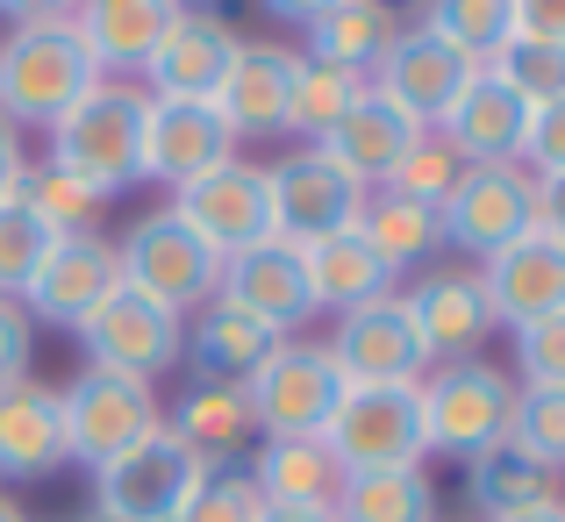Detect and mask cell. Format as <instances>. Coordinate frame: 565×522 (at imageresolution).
<instances>
[{"label": "cell", "instance_id": "cell-34", "mask_svg": "<svg viewBox=\"0 0 565 522\" xmlns=\"http://www.w3.org/2000/svg\"><path fill=\"white\" fill-rule=\"evenodd\" d=\"M415 29H429L437 43H451L472 65H487L515 36V14H509V0H423V22Z\"/></svg>", "mask_w": 565, "mask_h": 522}, {"label": "cell", "instance_id": "cell-17", "mask_svg": "<svg viewBox=\"0 0 565 522\" xmlns=\"http://www.w3.org/2000/svg\"><path fill=\"white\" fill-rule=\"evenodd\" d=\"M230 158H236V137L222 129V115L207 100H143V143H137L143 179L180 193L186 179L230 166Z\"/></svg>", "mask_w": 565, "mask_h": 522}, {"label": "cell", "instance_id": "cell-23", "mask_svg": "<svg viewBox=\"0 0 565 522\" xmlns=\"http://www.w3.org/2000/svg\"><path fill=\"white\" fill-rule=\"evenodd\" d=\"M401 301H408L415 330H423L429 365H466V358H480V344L494 337V308H487V294H480L472 273H423L415 294H401Z\"/></svg>", "mask_w": 565, "mask_h": 522}, {"label": "cell", "instance_id": "cell-22", "mask_svg": "<svg viewBox=\"0 0 565 522\" xmlns=\"http://www.w3.org/2000/svg\"><path fill=\"white\" fill-rule=\"evenodd\" d=\"M186 14V0H79L72 8V36L86 43L100 79L143 72V57L166 43V29Z\"/></svg>", "mask_w": 565, "mask_h": 522}, {"label": "cell", "instance_id": "cell-24", "mask_svg": "<svg viewBox=\"0 0 565 522\" xmlns=\"http://www.w3.org/2000/svg\"><path fill=\"white\" fill-rule=\"evenodd\" d=\"M57 466H72L57 386L8 380L0 386V480H51Z\"/></svg>", "mask_w": 565, "mask_h": 522}, {"label": "cell", "instance_id": "cell-30", "mask_svg": "<svg viewBox=\"0 0 565 522\" xmlns=\"http://www.w3.org/2000/svg\"><path fill=\"white\" fill-rule=\"evenodd\" d=\"M301 36H308L301 57H322V65H344V72H365V79H373L386 43L401 36V8H386V0H337Z\"/></svg>", "mask_w": 565, "mask_h": 522}, {"label": "cell", "instance_id": "cell-26", "mask_svg": "<svg viewBox=\"0 0 565 522\" xmlns=\"http://www.w3.org/2000/svg\"><path fill=\"white\" fill-rule=\"evenodd\" d=\"M523 129H530V108L501 79L480 72V79L458 94V108L437 122V137L451 143L466 166H523Z\"/></svg>", "mask_w": 565, "mask_h": 522}, {"label": "cell", "instance_id": "cell-5", "mask_svg": "<svg viewBox=\"0 0 565 522\" xmlns=\"http://www.w3.org/2000/svg\"><path fill=\"white\" fill-rule=\"evenodd\" d=\"M337 401H344V380H337L330 351L301 344V337H279L244 380V408L258 437H322Z\"/></svg>", "mask_w": 565, "mask_h": 522}, {"label": "cell", "instance_id": "cell-20", "mask_svg": "<svg viewBox=\"0 0 565 522\" xmlns=\"http://www.w3.org/2000/svg\"><path fill=\"white\" fill-rule=\"evenodd\" d=\"M480 294L487 308H494V330L509 322V330H523V322H544L565 308V244H552L544 230L515 236L509 251H494V258H480Z\"/></svg>", "mask_w": 565, "mask_h": 522}, {"label": "cell", "instance_id": "cell-21", "mask_svg": "<svg viewBox=\"0 0 565 522\" xmlns=\"http://www.w3.org/2000/svg\"><path fill=\"white\" fill-rule=\"evenodd\" d=\"M294 65H301V51H294V43H244V51H236L230 79L215 86V100H207L236 143H244V137H265V143L287 137Z\"/></svg>", "mask_w": 565, "mask_h": 522}, {"label": "cell", "instance_id": "cell-39", "mask_svg": "<svg viewBox=\"0 0 565 522\" xmlns=\"http://www.w3.org/2000/svg\"><path fill=\"white\" fill-rule=\"evenodd\" d=\"M466 172H472V166H466V158H458L451 143L437 137V129H429V137L415 143V151L401 158L394 172H386V187H380V193H401V201L444 207V201H451V193H458V179H466Z\"/></svg>", "mask_w": 565, "mask_h": 522}, {"label": "cell", "instance_id": "cell-38", "mask_svg": "<svg viewBox=\"0 0 565 522\" xmlns=\"http://www.w3.org/2000/svg\"><path fill=\"white\" fill-rule=\"evenodd\" d=\"M509 444H515V451H530L537 466H552L558 480H565V386H515Z\"/></svg>", "mask_w": 565, "mask_h": 522}, {"label": "cell", "instance_id": "cell-33", "mask_svg": "<svg viewBox=\"0 0 565 522\" xmlns=\"http://www.w3.org/2000/svg\"><path fill=\"white\" fill-rule=\"evenodd\" d=\"M359 230H365V244L380 251L394 273H408V265H429L444 251V222H437V207H423V201H401V193H365V215H359Z\"/></svg>", "mask_w": 565, "mask_h": 522}, {"label": "cell", "instance_id": "cell-43", "mask_svg": "<svg viewBox=\"0 0 565 522\" xmlns=\"http://www.w3.org/2000/svg\"><path fill=\"white\" fill-rule=\"evenodd\" d=\"M523 172H530V179L565 172V94L530 108V129H523Z\"/></svg>", "mask_w": 565, "mask_h": 522}, {"label": "cell", "instance_id": "cell-41", "mask_svg": "<svg viewBox=\"0 0 565 522\" xmlns=\"http://www.w3.org/2000/svg\"><path fill=\"white\" fill-rule=\"evenodd\" d=\"M43 251H51V230H43L22 201H0V301H22V287L36 279Z\"/></svg>", "mask_w": 565, "mask_h": 522}, {"label": "cell", "instance_id": "cell-6", "mask_svg": "<svg viewBox=\"0 0 565 522\" xmlns=\"http://www.w3.org/2000/svg\"><path fill=\"white\" fill-rule=\"evenodd\" d=\"M201 458L172 437V423H158L143 444H129L122 458L94 472V515L100 522H172L186 509V494L201 487Z\"/></svg>", "mask_w": 565, "mask_h": 522}, {"label": "cell", "instance_id": "cell-15", "mask_svg": "<svg viewBox=\"0 0 565 522\" xmlns=\"http://www.w3.org/2000/svg\"><path fill=\"white\" fill-rule=\"evenodd\" d=\"M472 79H480V65H472L466 51H451V43H437L429 29H401V36L386 43V57L373 65V86L394 108H408L423 129H437Z\"/></svg>", "mask_w": 565, "mask_h": 522}, {"label": "cell", "instance_id": "cell-1", "mask_svg": "<svg viewBox=\"0 0 565 522\" xmlns=\"http://www.w3.org/2000/svg\"><path fill=\"white\" fill-rule=\"evenodd\" d=\"M143 100H151V94H143V86H129V79H94L51 122V166L72 172L86 193H100V201L143 187V166H137Z\"/></svg>", "mask_w": 565, "mask_h": 522}, {"label": "cell", "instance_id": "cell-35", "mask_svg": "<svg viewBox=\"0 0 565 522\" xmlns=\"http://www.w3.org/2000/svg\"><path fill=\"white\" fill-rule=\"evenodd\" d=\"M359 94H365V72L301 57V65H294V100H287V137H308V143H316Z\"/></svg>", "mask_w": 565, "mask_h": 522}, {"label": "cell", "instance_id": "cell-4", "mask_svg": "<svg viewBox=\"0 0 565 522\" xmlns=\"http://www.w3.org/2000/svg\"><path fill=\"white\" fill-rule=\"evenodd\" d=\"M115 265H122V287H137L143 301L172 308L180 322L201 316V308L222 294V258L172 215V207L129 222V236L115 244Z\"/></svg>", "mask_w": 565, "mask_h": 522}, {"label": "cell", "instance_id": "cell-51", "mask_svg": "<svg viewBox=\"0 0 565 522\" xmlns=\"http://www.w3.org/2000/svg\"><path fill=\"white\" fill-rule=\"evenodd\" d=\"M501 522H565V501H552V509H523V515H501Z\"/></svg>", "mask_w": 565, "mask_h": 522}, {"label": "cell", "instance_id": "cell-32", "mask_svg": "<svg viewBox=\"0 0 565 522\" xmlns=\"http://www.w3.org/2000/svg\"><path fill=\"white\" fill-rule=\"evenodd\" d=\"M330 515H337V522H437V487H429L423 466L344 472Z\"/></svg>", "mask_w": 565, "mask_h": 522}, {"label": "cell", "instance_id": "cell-7", "mask_svg": "<svg viewBox=\"0 0 565 522\" xmlns=\"http://www.w3.org/2000/svg\"><path fill=\"white\" fill-rule=\"evenodd\" d=\"M57 408H65V458H79L86 472H100L108 458H122L129 444H143L166 423L151 386L122 380V372H100V365H86L79 380L57 386Z\"/></svg>", "mask_w": 565, "mask_h": 522}, {"label": "cell", "instance_id": "cell-11", "mask_svg": "<svg viewBox=\"0 0 565 522\" xmlns=\"http://www.w3.org/2000/svg\"><path fill=\"white\" fill-rule=\"evenodd\" d=\"M330 365L344 386H415L429 372V351H423V330H415L408 301L401 294H380V301L337 316L330 330Z\"/></svg>", "mask_w": 565, "mask_h": 522}, {"label": "cell", "instance_id": "cell-42", "mask_svg": "<svg viewBox=\"0 0 565 522\" xmlns=\"http://www.w3.org/2000/svg\"><path fill=\"white\" fill-rule=\"evenodd\" d=\"M515 386H565V308L515 330Z\"/></svg>", "mask_w": 565, "mask_h": 522}, {"label": "cell", "instance_id": "cell-10", "mask_svg": "<svg viewBox=\"0 0 565 522\" xmlns=\"http://www.w3.org/2000/svg\"><path fill=\"white\" fill-rule=\"evenodd\" d=\"M172 215H180L215 258H236V251L279 236L273 230V179H265V166H250V158H230V166L186 179V187L172 193Z\"/></svg>", "mask_w": 565, "mask_h": 522}, {"label": "cell", "instance_id": "cell-8", "mask_svg": "<svg viewBox=\"0 0 565 522\" xmlns=\"http://www.w3.org/2000/svg\"><path fill=\"white\" fill-rule=\"evenodd\" d=\"M330 458L344 472H386V466H423V401L415 386H344L330 429H322Z\"/></svg>", "mask_w": 565, "mask_h": 522}, {"label": "cell", "instance_id": "cell-25", "mask_svg": "<svg viewBox=\"0 0 565 522\" xmlns=\"http://www.w3.org/2000/svg\"><path fill=\"white\" fill-rule=\"evenodd\" d=\"M301 265H308V301H316V316H351V308L394 294V279H401L394 265L365 244L359 222H351V230H337V236L301 244Z\"/></svg>", "mask_w": 565, "mask_h": 522}, {"label": "cell", "instance_id": "cell-48", "mask_svg": "<svg viewBox=\"0 0 565 522\" xmlns=\"http://www.w3.org/2000/svg\"><path fill=\"white\" fill-rule=\"evenodd\" d=\"M72 8H79V0H0L8 29H22V22H72Z\"/></svg>", "mask_w": 565, "mask_h": 522}, {"label": "cell", "instance_id": "cell-3", "mask_svg": "<svg viewBox=\"0 0 565 522\" xmlns=\"http://www.w3.org/2000/svg\"><path fill=\"white\" fill-rule=\"evenodd\" d=\"M415 401H423V444L437 458H480L509 437V408H515V372L487 365V358H466V365H429L415 380Z\"/></svg>", "mask_w": 565, "mask_h": 522}, {"label": "cell", "instance_id": "cell-44", "mask_svg": "<svg viewBox=\"0 0 565 522\" xmlns=\"http://www.w3.org/2000/svg\"><path fill=\"white\" fill-rule=\"evenodd\" d=\"M29 358H36V322L22 301H0V386L29 380Z\"/></svg>", "mask_w": 565, "mask_h": 522}, {"label": "cell", "instance_id": "cell-55", "mask_svg": "<svg viewBox=\"0 0 565 522\" xmlns=\"http://www.w3.org/2000/svg\"><path fill=\"white\" fill-rule=\"evenodd\" d=\"M86 522H100V515H86Z\"/></svg>", "mask_w": 565, "mask_h": 522}, {"label": "cell", "instance_id": "cell-16", "mask_svg": "<svg viewBox=\"0 0 565 522\" xmlns=\"http://www.w3.org/2000/svg\"><path fill=\"white\" fill-rule=\"evenodd\" d=\"M236 51H244V36L222 22V8H186L166 29V43L143 57V94L151 100H215Z\"/></svg>", "mask_w": 565, "mask_h": 522}, {"label": "cell", "instance_id": "cell-40", "mask_svg": "<svg viewBox=\"0 0 565 522\" xmlns=\"http://www.w3.org/2000/svg\"><path fill=\"white\" fill-rule=\"evenodd\" d=\"M258 515H265V494L250 487L244 458H230V466H207L201 472V487L186 494V509L172 515V522H258Z\"/></svg>", "mask_w": 565, "mask_h": 522}, {"label": "cell", "instance_id": "cell-50", "mask_svg": "<svg viewBox=\"0 0 565 522\" xmlns=\"http://www.w3.org/2000/svg\"><path fill=\"white\" fill-rule=\"evenodd\" d=\"M258 522H337V515H330V509H273V501H265Z\"/></svg>", "mask_w": 565, "mask_h": 522}, {"label": "cell", "instance_id": "cell-52", "mask_svg": "<svg viewBox=\"0 0 565 522\" xmlns=\"http://www.w3.org/2000/svg\"><path fill=\"white\" fill-rule=\"evenodd\" d=\"M0 522H22V509H14V501H8V494H0Z\"/></svg>", "mask_w": 565, "mask_h": 522}, {"label": "cell", "instance_id": "cell-28", "mask_svg": "<svg viewBox=\"0 0 565 522\" xmlns=\"http://www.w3.org/2000/svg\"><path fill=\"white\" fill-rule=\"evenodd\" d=\"M279 344V330H265L258 316H244V308H230L215 294V301L201 308V316L186 322V344L180 358L193 365V380H222V386H244L250 372H258V358Z\"/></svg>", "mask_w": 565, "mask_h": 522}, {"label": "cell", "instance_id": "cell-9", "mask_svg": "<svg viewBox=\"0 0 565 522\" xmlns=\"http://www.w3.org/2000/svg\"><path fill=\"white\" fill-rule=\"evenodd\" d=\"M72 337H79L86 365L122 372V380H143V386H151L158 372H172V365H180L186 322L172 316V308L143 301L137 287H115L108 301L94 308V316H79V322H72Z\"/></svg>", "mask_w": 565, "mask_h": 522}, {"label": "cell", "instance_id": "cell-12", "mask_svg": "<svg viewBox=\"0 0 565 522\" xmlns=\"http://www.w3.org/2000/svg\"><path fill=\"white\" fill-rule=\"evenodd\" d=\"M444 244L466 251V258H494L515 236L537 230V179L523 166H472L458 179V193L437 207Z\"/></svg>", "mask_w": 565, "mask_h": 522}, {"label": "cell", "instance_id": "cell-47", "mask_svg": "<svg viewBox=\"0 0 565 522\" xmlns=\"http://www.w3.org/2000/svg\"><path fill=\"white\" fill-rule=\"evenodd\" d=\"M537 230L552 236V244H565V172L537 179Z\"/></svg>", "mask_w": 565, "mask_h": 522}, {"label": "cell", "instance_id": "cell-13", "mask_svg": "<svg viewBox=\"0 0 565 522\" xmlns=\"http://www.w3.org/2000/svg\"><path fill=\"white\" fill-rule=\"evenodd\" d=\"M265 179H273V230L287 244H316V236H337L365 215V187L337 158H322L316 143L265 166Z\"/></svg>", "mask_w": 565, "mask_h": 522}, {"label": "cell", "instance_id": "cell-54", "mask_svg": "<svg viewBox=\"0 0 565 522\" xmlns=\"http://www.w3.org/2000/svg\"><path fill=\"white\" fill-rule=\"evenodd\" d=\"M386 8H401V0H386Z\"/></svg>", "mask_w": 565, "mask_h": 522}, {"label": "cell", "instance_id": "cell-36", "mask_svg": "<svg viewBox=\"0 0 565 522\" xmlns=\"http://www.w3.org/2000/svg\"><path fill=\"white\" fill-rule=\"evenodd\" d=\"M14 201H22V207H29V215H36L51 236H79V230H94V215H100V193H86L79 179L57 172L51 158L22 172V193H14Z\"/></svg>", "mask_w": 565, "mask_h": 522}, {"label": "cell", "instance_id": "cell-45", "mask_svg": "<svg viewBox=\"0 0 565 522\" xmlns=\"http://www.w3.org/2000/svg\"><path fill=\"white\" fill-rule=\"evenodd\" d=\"M509 14H515V36H537L565 51V0H509Z\"/></svg>", "mask_w": 565, "mask_h": 522}, {"label": "cell", "instance_id": "cell-27", "mask_svg": "<svg viewBox=\"0 0 565 522\" xmlns=\"http://www.w3.org/2000/svg\"><path fill=\"white\" fill-rule=\"evenodd\" d=\"M244 472L273 509H330L337 487H344V466L330 458L322 437H258Z\"/></svg>", "mask_w": 565, "mask_h": 522}, {"label": "cell", "instance_id": "cell-53", "mask_svg": "<svg viewBox=\"0 0 565 522\" xmlns=\"http://www.w3.org/2000/svg\"><path fill=\"white\" fill-rule=\"evenodd\" d=\"M186 8H215V0H186Z\"/></svg>", "mask_w": 565, "mask_h": 522}, {"label": "cell", "instance_id": "cell-37", "mask_svg": "<svg viewBox=\"0 0 565 522\" xmlns=\"http://www.w3.org/2000/svg\"><path fill=\"white\" fill-rule=\"evenodd\" d=\"M480 72H487V79H501L515 100H523V108L565 94V51H558V43H537V36H509Z\"/></svg>", "mask_w": 565, "mask_h": 522}, {"label": "cell", "instance_id": "cell-2", "mask_svg": "<svg viewBox=\"0 0 565 522\" xmlns=\"http://www.w3.org/2000/svg\"><path fill=\"white\" fill-rule=\"evenodd\" d=\"M94 79L100 72L72 22H22L0 36V115L14 129H51Z\"/></svg>", "mask_w": 565, "mask_h": 522}, {"label": "cell", "instance_id": "cell-18", "mask_svg": "<svg viewBox=\"0 0 565 522\" xmlns=\"http://www.w3.org/2000/svg\"><path fill=\"white\" fill-rule=\"evenodd\" d=\"M423 137H429V129L415 122L408 108H394V100H386L380 86L365 79V94L351 100V108L337 115L330 129H322L316 151H322V158H337V166H344L365 193H373V187H386V172H394L401 158H408L415 143H423Z\"/></svg>", "mask_w": 565, "mask_h": 522}, {"label": "cell", "instance_id": "cell-19", "mask_svg": "<svg viewBox=\"0 0 565 522\" xmlns=\"http://www.w3.org/2000/svg\"><path fill=\"white\" fill-rule=\"evenodd\" d=\"M222 301L244 308V316H258L265 330H279V337L301 330V322L316 316V301H308L301 244H287V236H265V244L222 258Z\"/></svg>", "mask_w": 565, "mask_h": 522}, {"label": "cell", "instance_id": "cell-46", "mask_svg": "<svg viewBox=\"0 0 565 522\" xmlns=\"http://www.w3.org/2000/svg\"><path fill=\"white\" fill-rule=\"evenodd\" d=\"M22 172H29V151H22V129L0 115V201L22 193Z\"/></svg>", "mask_w": 565, "mask_h": 522}, {"label": "cell", "instance_id": "cell-49", "mask_svg": "<svg viewBox=\"0 0 565 522\" xmlns=\"http://www.w3.org/2000/svg\"><path fill=\"white\" fill-rule=\"evenodd\" d=\"M337 0H265V14H273V22H287V29H308L316 22V14H330Z\"/></svg>", "mask_w": 565, "mask_h": 522}, {"label": "cell", "instance_id": "cell-29", "mask_svg": "<svg viewBox=\"0 0 565 522\" xmlns=\"http://www.w3.org/2000/svg\"><path fill=\"white\" fill-rule=\"evenodd\" d=\"M166 423L201 466H230V458H244L250 444H258L250 408H244V386H222V380H193Z\"/></svg>", "mask_w": 565, "mask_h": 522}, {"label": "cell", "instance_id": "cell-31", "mask_svg": "<svg viewBox=\"0 0 565 522\" xmlns=\"http://www.w3.org/2000/svg\"><path fill=\"white\" fill-rule=\"evenodd\" d=\"M466 494H472V509H480L487 522H501V515H523V509H552L558 501V472L537 466L530 451H515V444L501 437L494 451H480L466 466Z\"/></svg>", "mask_w": 565, "mask_h": 522}, {"label": "cell", "instance_id": "cell-14", "mask_svg": "<svg viewBox=\"0 0 565 522\" xmlns=\"http://www.w3.org/2000/svg\"><path fill=\"white\" fill-rule=\"evenodd\" d=\"M115 287H122L115 244L100 230H79V236H51L36 279L22 287V308H29V322H57V330H72V322L94 316Z\"/></svg>", "mask_w": 565, "mask_h": 522}]
</instances>
